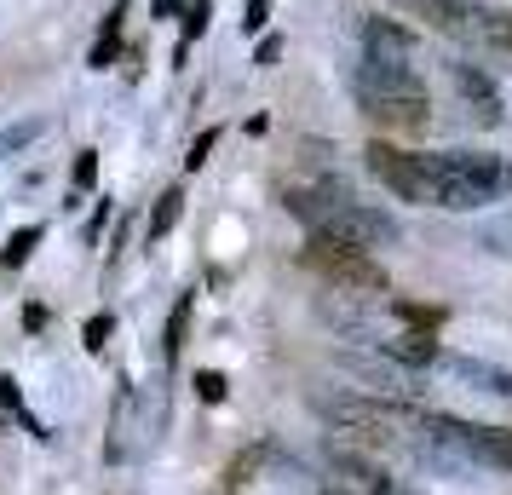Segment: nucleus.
Listing matches in <instances>:
<instances>
[{"label": "nucleus", "mask_w": 512, "mask_h": 495, "mask_svg": "<svg viewBox=\"0 0 512 495\" xmlns=\"http://www.w3.org/2000/svg\"><path fill=\"white\" fill-rule=\"evenodd\" d=\"M110 329H116V323H110V311H104V317H87L81 346H87V352H104V346H110Z\"/></svg>", "instance_id": "obj_22"}, {"label": "nucleus", "mask_w": 512, "mask_h": 495, "mask_svg": "<svg viewBox=\"0 0 512 495\" xmlns=\"http://www.w3.org/2000/svg\"><path fill=\"white\" fill-rule=\"evenodd\" d=\"M271 24V0H248V12H242V35H265Z\"/></svg>", "instance_id": "obj_25"}, {"label": "nucleus", "mask_w": 512, "mask_h": 495, "mask_svg": "<svg viewBox=\"0 0 512 495\" xmlns=\"http://www.w3.org/2000/svg\"><path fill=\"white\" fill-rule=\"evenodd\" d=\"M93 185H98V150H81V156H75V196L93 190Z\"/></svg>", "instance_id": "obj_23"}, {"label": "nucleus", "mask_w": 512, "mask_h": 495, "mask_svg": "<svg viewBox=\"0 0 512 495\" xmlns=\"http://www.w3.org/2000/svg\"><path fill=\"white\" fill-rule=\"evenodd\" d=\"M305 265L311 271H323L334 288H363V294H386V271L369 260V254H357L346 242H328V236H311L305 242Z\"/></svg>", "instance_id": "obj_3"}, {"label": "nucleus", "mask_w": 512, "mask_h": 495, "mask_svg": "<svg viewBox=\"0 0 512 495\" xmlns=\"http://www.w3.org/2000/svg\"><path fill=\"white\" fill-rule=\"evenodd\" d=\"M323 415L340 438H351L363 449H403L409 432H415L409 409L386 403V398H334V403H323Z\"/></svg>", "instance_id": "obj_2"}, {"label": "nucleus", "mask_w": 512, "mask_h": 495, "mask_svg": "<svg viewBox=\"0 0 512 495\" xmlns=\"http://www.w3.org/2000/svg\"><path fill=\"white\" fill-rule=\"evenodd\" d=\"M357 93H426V81H420L415 64H363Z\"/></svg>", "instance_id": "obj_13"}, {"label": "nucleus", "mask_w": 512, "mask_h": 495, "mask_svg": "<svg viewBox=\"0 0 512 495\" xmlns=\"http://www.w3.org/2000/svg\"><path fill=\"white\" fill-rule=\"evenodd\" d=\"M150 12L156 18H173V12H185V0H150Z\"/></svg>", "instance_id": "obj_30"}, {"label": "nucleus", "mask_w": 512, "mask_h": 495, "mask_svg": "<svg viewBox=\"0 0 512 495\" xmlns=\"http://www.w3.org/2000/svg\"><path fill=\"white\" fill-rule=\"evenodd\" d=\"M265 455H271V444H254L248 449V455H236L231 461V472H225V490H248V484H254V472H259V461H265Z\"/></svg>", "instance_id": "obj_18"}, {"label": "nucleus", "mask_w": 512, "mask_h": 495, "mask_svg": "<svg viewBox=\"0 0 512 495\" xmlns=\"http://www.w3.org/2000/svg\"><path fill=\"white\" fill-rule=\"evenodd\" d=\"M363 64H415V35L392 18L363 24Z\"/></svg>", "instance_id": "obj_11"}, {"label": "nucleus", "mask_w": 512, "mask_h": 495, "mask_svg": "<svg viewBox=\"0 0 512 495\" xmlns=\"http://www.w3.org/2000/svg\"><path fill=\"white\" fill-rule=\"evenodd\" d=\"M484 47L512 52V12H501V6H489L484 12Z\"/></svg>", "instance_id": "obj_19"}, {"label": "nucleus", "mask_w": 512, "mask_h": 495, "mask_svg": "<svg viewBox=\"0 0 512 495\" xmlns=\"http://www.w3.org/2000/svg\"><path fill=\"white\" fill-rule=\"evenodd\" d=\"M484 0H420V18L461 47H484Z\"/></svg>", "instance_id": "obj_6"}, {"label": "nucleus", "mask_w": 512, "mask_h": 495, "mask_svg": "<svg viewBox=\"0 0 512 495\" xmlns=\"http://www.w3.org/2000/svg\"><path fill=\"white\" fill-rule=\"evenodd\" d=\"M213 144H219V127H208V133H196V139H190V156H185L190 173H196V167L208 162V150H213Z\"/></svg>", "instance_id": "obj_26"}, {"label": "nucleus", "mask_w": 512, "mask_h": 495, "mask_svg": "<svg viewBox=\"0 0 512 495\" xmlns=\"http://www.w3.org/2000/svg\"><path fill=\"white\" fill-rule=\"evenodd\" d=\"M363 156H369V173H374L386 190H397L403 202H420V173H415V156H409V150H397V144H380V139H374Z\"/></svg>", "instance_id": "obj_9"}, {"label": "nucleus", "mask_w": 512, "mask_h": 495, "mask_svg": "<svg viewBox=\"0 0 512 495\" xmlns=\"http://www.w3.org/2000/svg\"><path fill=\"white\" fill-rule=\"evenodd\" d=\"M24 329H35V334L47 329V306H29V311H24Z\"/></svg>", "instance_id": "obj_29"}, {"label": "nucleus", "mask_w": 512, "mask_h": 495, "mask_svg": "<svg viewBox=\"0 0 512 495\" xmlns=\"http://www.w3.org/2000/svg\"><path fill=\"white\" fill-rule=\"evenodd\" d=\"M179 213H185V190H179V185H167L162 196H156L150 219H144V236H150V242H162V236L173 231V225H179Z\"/></svg>", "instance_id": "obj_14"}, {"label": "nucleus", "mask_w": 512, "mask_h": 495, "mask_svg": "<svg viewBox=\"0 0 512 495\" xmlns=\"http://www.w3.org/2000/svg\"><path fill=\"white\" fill-rule=\"evenodd\" d=\"M357 104L386 133H420L432 121V98L426 93H357Z\"/></svg>", "instance_id": "obj_5"}, {"label": "nucleus", "mask_w": 512, "mask_h": 495, "mask_svg": "<svg viewBox=\"0 0 512 495\" xmlns=\"http://www.w3.org/2000/svg\"><path fill=\"white\" fill-rule=\"evenodd\" d=\"M104 455H110V461H127V455H133V392L116 398V438L104 444Z\"/></svg>", "instance_id": "obj_16"}, {"label": "nucleus", "mask_w": 512, "mask_h": 495, "mask_svg": "<svg viewBox=\"0 0 512 495\" xmlns=\"http://www.w3.org/2000/svg\"><path fill=\"white\" fill-rule=\"evenodd\" d=\"M369 346L386 357V363H397V369H426V363H438V340H432L426 329H397V334L374 329Z\"/></svg>", "instance_id": "obj_10"}, {"label": "nucleus", "mask_w": 512, "mask_h": 495, "mask_svg": "<svg viewBox=\"0 0 512 495\" xmlns=\"http://www.w3.org/2000/svg\"><path fill=\"white\" fill-rule=\"evenodd\" d=\"M0 403H6V409H12V415H18V409H24V392H18V380H12V375H0Z\"/></svg>", "instance_id": "obj_28"}, {"label": "nucleus", "mask_w": 512, "mask_h": 495, "mask_svg": "<svg viewBox=\"0 0 512 495\" xmlns=\"http://www.w3.org/2000/svg\"><path fill=\"white\" fill-rule=\"evenodd\" d=\"M41 225H24V231H12V242H6V248H0V265H6V271H18V265H29V254H35V248H41Z\"/></svg>", "instance_id": "obj_17"}, {"label": "nucleus", "mask_w": 512, "mask_h": 495, "mask_svg": "<svg viewBox=\"0 0 512 495\" xmlns=\"http://www.w3.org/2000/svg\"><path fill=\"white\" fill-rule=\"evenodd\" d=\"M443 156H449V167H455L472 190H484L489 202H495V196H512V162L507 156H495V150H443Z\"/></svg>", "instance_id": "obj_8"}, {"label": "nucleus", "mask_w": 512, "mask_h": 495, "mask_svg": "<svg viewBox=\"0 0 512 495\" xmlns=\"http://www.w3.org/2000/svg\"><path fill=\"white\" fill-rule=\"evenodd\" d=\"M190 311H196V294H179V300H173V317H167L162 363H179V352H185V340H190Z\"/></svg>", "instance_id": "obj_15"}, {"label": "nucleus", "mask_w": 512, "mask_h": 495, "mask_svg": "<svg viewBox=\"0 0 512 495\" xmlns=\"http://www.w3.org/2000/svg\"><path fill=\"white\" fill-rule=\"evenodd\" d=\"M288 213L300 219L311 236H328V242H346L357 254H374V248H392L403 225H397L386 208H369L357 202L346 185L323 179L317 190H288Z\"/></svg>", "instance_id": "obj_1"}, {"label": "nucleus", "mask_w": 512, "mask_h": 495, "mask_svg": "<svg viewBox=\"0 0 512 495\" xmlns=\"http://www.w3.org/2000/svg\"><path fill=\"white\" fill-rule=\"evenodd\" d=\"M328 478H334L340 495H415L403 478H392V472L380 467L374 455H363V449H334V455H328Z\"/></svg>", "instance_id": "obj_4"}, {"label": "nucleus", "mask_w": 512, "mask_h": 495, "mask_svg": "<svg viewBox=\"0 0 512 495\" xmlns=\"http://www.w3.org/2000/svg\"><path fill=\"white\" fill-rule=\"evenodd\" d=\"M277 58H282V35H265V41H259V52H254V64H259V70H271Z\"/></svg>", "instance_id": "obj_27"}, {"label": "nucleus", "mask_w": 512, "mask_h": 495, "mask_svg": "<svg viewBox=\"0 0 512 495\" xmlns=\"http://www.w3.org/2000/svg\"><path fill=\"white\" fill-rule=\"evenodd\" d=\"M196 398L202 403H225V375H219V369H202V375H196Z\"/></svg>", "instance_id": "obj_24"}, {"label": "nucleus", "mask_w": 512, "mask_h": 495, "mask_svg": "<svg viewBox=\"0 0 512 495\" xmlns=\"http://www.w3.org/2000/svg\"><path fill=\"white\" fill-rule=\"evenodd\" d=\"M438 369L489 392V398H512V369H501V363H484V357H466V352H438Z\"/></svg>", "instance_id": "obj_12"}, {"label": "nucleus", "mask_w": 512, "mask_h": 495, "mask_svg": "<svg viewBox=\"0 0 512 495\" xmlns=\"http://www.w3.org/2000/svg\"><path fill=\"white\" fill-rule=\"evenodd\" d=\"M41 139V121H24V127H6L0 133V156H12V150H24V144Z\"/></svg>", "instance_id": "obj_21"}, {"label": "nucleus", "mask_w": 512, "mask_h": 495, "mask_svg": "<svg viewBox=\"0 0 512 495\" xmlns=\"http://www.w3.org/2000/svg\"><path fill=\"white\" fill-rule=\"evenodd\" d=\"M449 81H455V93H461L466 116L478 121V127H507V104H501L495 81H489L478 64H449Z\"/></svg>", "instance_id": "obj_7"}, {"label": "nucleus", "mask_w": 512, "mask_h": 495, "mask_svg": "<svg viewBox=\"0 0 512 495\" xmlns=\"http://www.w3.org/2000/svg\"><path fill=\"white\" fill-rule=\"evenodd\" d=\"M213 24V0H185V41H202Z\"/></svg>", "instance_id": "obj_20"}]
</instances>
